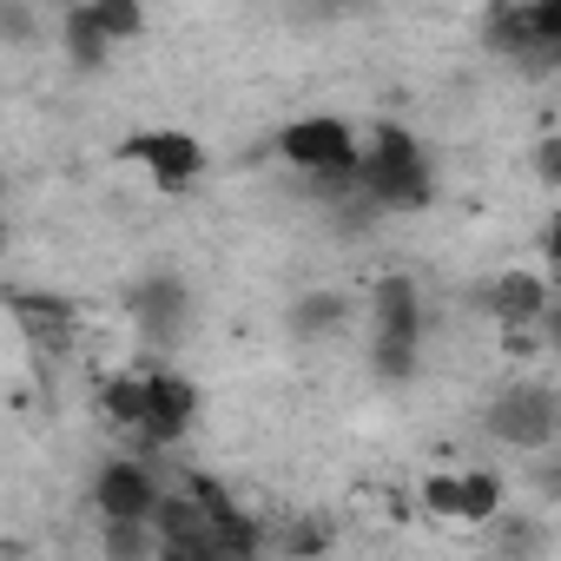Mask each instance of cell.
I'll use <instances>...</instances> for the list:
<instances>
[{
  "mask_svg": "<svg viewBox=\"0 0 561 561\" xmlns=\"http://www.w3.org/2000/svg\"><path fill=\"white\" fill-rule=\"evenodd\" d=\"M100 410L139 449H172L198 423V390L179 370H126V377H113L100 390Z\"/></svg>",
  "mask_w": 561,
  "mask_h": 561,
  "instance_id": "cell-1",
  "label": "cell"
},
{
  "mask_svg": "<svg viewBox=\"0 0 561 561\" xmlns=\"http://www.w3.org/2000/svg\"><path fill=\"white\" fill-rule=\"evenodd\" d=\"M351 192L364 205H377V211H423L436 198V172H430L416 133H403L390 119L357 133V179H351Z\"/></svg>",
  "mask_w": 561,
  "mask_h": 561,
  "instance_id": "cell-2",
  "label": "cell"
},
{
  "mask_svg": "<svg viewBox=\"0 0 561 561\" xmlns=\"http://www.w3.org/2000/svg\"><path fill=\"white\" fill-rule=\"evenodd\" d=\"M277 159L305 179H318L324 192H344L357 179V126L337 113H305L277 133Z\"/></svg>",
  "mask_w": 561,
  "mask_h": 561,
  "instance_id": "cell-3",
  "label": "cell"
},
{
  "mask_svg": "<svg viewBox=\"0 0 561 561\" xmlns=\"http://www.w3.org/2000/svg\"><path fill=\"white\" fill-rule=\"evenodd\" d=\"M482 423H489L495 443H508V449H522V456H541V449H554L561 397H554V383H541V377H508V383L489 397Z\"/></svg>",
  "mask_w": 561,
  "mask_h": 561,
  "instance_id": "cell-4",
  "label": "cell"
},
{
  "mask_svg": "<svg viewBox=\"0 0 561 561\" xmlns=\"http://www.w3.org/2000/svg\"><path fill=\"white\" fill-rule=\"evenodd\" d=\"M119 159H133L159 192H192L198 179H205V139L198 133H185V126H146V133H133L126 146H119Z\"/></svg>",
  "mask_w": 561,
  "mask_h": 561,
  "instance_id": "cell-5",
  "label": "cell"
},
{
  "mask_svg": "<svg viewBox=\"0 0 561 561\" xmlns=\"http://www.w3.org/2000/svg\"><path fill=\"white\" fill-rule=\"evenodd\" d=\"M165 482L146 456H113L100 476H93V515L100 522H152Z\"/></svg>",
  "mask_w": 561,
  "mask_h": 561,
  "instance_id": "cell-6",
  "label": "cell"
},
{
  "mask_svg": "<svg viewBox=\"0 0 561 561\" xmlns=\"http://www.w3.org/2000/svg\"><path fill=\"white\" fill-rule=\"evenodd\" d=\"M133 324L139 337H152L159 351H172L185 331H192V285L179 271H146L133 285Z\"/></svg>",
  "mask_w": 561,
  "mask_h": 561,
  "instance_id": "cell-7",
  "label": "cell"
},
{
  "mask_svg": "<svg viewBox=\"0 0 561 561\" xmlns=\"http://www.w3.org/2000/svg\"><path fill=\"white\" fill-rule=\"evenodd\" d=\"M430 331V311H423V285L410 271H383L370 285V337H403V344H423Z\"/></svg>",
  "mask_w": 561,
  "mask_h": 561,
  "instance_id": "cell-8",
  "label": "cell"
},
{
  "mask_svg": "<svg viewBox=\"0 0 561 561\" xmlns=\"http://www.w3.org/2000/svg\"><path fill=\"white\" fill-rule=\"evenodd\" d=\"M489 318H495L502 331H535V324L548 318V277L508 264L495 285H489Z\"/></svg>",
  "mask_w": 561,
  "mask_h": 561,
  "instance_id": "cell-9",
  "label": "cell"
},
{
  "mask_svg": "<svg viewBox=\"0 0 561 561\" xmlns=\"http://www.w3.org/2000/svg\"><path fill=\"white\" fill-rule=\"evenodd\" d=\"M351 318H357L351 291H337V285H318V291H305V298L291 305V337H298V344H324V337L351 331Z\"/></svg>",
  "mask_w": 561,
  "mask_h": 561,
  "instance_id": "cell-10",
  "label": "cell"
},
{
  "mask_svg": "<svg viewBox=\"0 0 561 561\" xmlns=\"http://www.w3.org/2000/svg\"><path fill=\"white\" fill-rule=\"evenodd\" d=\"M508 502L502 469H456V528H489Z\"/></svg>",
  "mask_w": 561,
  "mask_h": 561,
  "instance_id": "cell-11",
  "label": "cell"
},
{
  "mask_svg": "<svg viewBox=\"0 0 561 561\" xmlns=\"http://www.w3.org/2000/svg\"><path fill=\"white\" fill-rule=\"evenodd\" d=\"M60 41H67V60L87 67V73H100V67L113 60V47H106L100 27L87 21V8H67V14H60Z\"/></svg>",
  "mask_w": 561,
  "mask_h": 561,
  "instance_id": "cell-12",
  "label": "cell"
},
{
  "mask_svg": "<svg viewBox=\"0 0 561 561\" xmlns=\"http://www.w3.org/2000/svg\"><path fill=\"white\" fill-rule=\"evenodd\" d=\"M87 21L100 27V41H106L113 54H119L126 41H139V34H146V14L133 8V0H87Z\"/></svg>",
  "mask_w": 561,
  "mask_h": 561,
  "instance_id": "cell-13",
  "label": "cell"
},
{
  "mask_svg": "<svg viewBox=\"0 0 561 561\" xmlns=\"http://www.w3.org/2000/svg\"><path fill=\"white\" fill-rule=\"evenodd\" d=\"M100 554L106 561H152L159 554V535L146 522H100Z\"/></svg>",
  "mask_w": 561,
  "mask_h": 561,
  "instance_id": "cell-14",
  "label": "cell"
},
{
  "mask_svg": "<svg viewBox=\"0 0 561 561\" xmlns=\"http://www.w3.org/2000/svg\"><path fill=\"white\" fill-rule=\"evenodd\" d=\"M423 364V344H403V337H370V370L383 383H410Z\"/></svg>",
  "mask_w": 561,
  "mask_h": 561,
  "instance_id": "cell-15",
  "label": "cell"
},
{
  "mask_svg": "<svg viewBox=\"0 0 561 561\" xmlns=\"http://www.w3.org/2000/svg\"><path fill=\"white\" fill-rule=\"evenodd\" d=\"M423 515H436V522H449L456 528V469H436V476H423Z\"/></svg>",
  "mask_w": 561,
  "mask_h": 561,
  "instance_id": "cell-16",
  "label": "cell"
},
{
  "mask_svg": "<svg viewBox=\"0 0 561 561\" xmlns=\"http://www.w3.org/2000/svg\"><path fill=\"white\" fill-rule=\"evenodd\" d=\"M34 34H41V14H34V8H0V41L21 47V41H34Z\"/></svg>",
  "mask_w": 561,
  "mask_h": 561,
  "instance_id": "cell-17",
  "label": "cell"
},
{
  "mask_svg": "<svg viewBox=\"0 0 561 561\" xmlns=\"http://www.w3.org/2000/svg\"><path fill=\"white\" fill-rule=\"evenodd\" d=\"M535 172H541V185L561 179V139H541V146H535Z\"/></svg>",
  "mask_w": 561,
  "mask_h": 561,
  "instance_id": "cell-18",
  "label": "cell"
},
{
  "mask_svg": "<svg viewBox=\"0 0 561 561\" xmlns=\"http://www.w3.org/2000/svg\"><path fill=\"white\" fill-rule=\"evenodd\" d=\"M0 257H8V225H0Z\"/></svg>",
  "mask_w": 561,
  "mask_h": 561,
  "instance_id": "cell-19",
  "label": "cell"
}]
</instances>
